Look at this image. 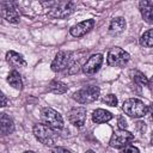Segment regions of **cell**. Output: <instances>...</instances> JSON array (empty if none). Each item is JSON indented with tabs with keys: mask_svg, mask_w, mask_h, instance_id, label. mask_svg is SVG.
<instances>
[{
	"mask_svg": "<svg viewBox=\"0 0 153 153\" xmlns=\"http://www.w3.org/2000/svg\"><path fill=\"white\" fill-rule=\"evenodd\" d=\"M103 59H104L103 57V54H93V55H91L86 60V62L84 63L82 72L85 74H87V75L96 74L99 71V68H100V66L103 63Z\"/></svg>",
	"mask_w": 153,
	"mask_h": 153,
	"instance_id": "obj_10",
	"label": "cell"
},
{
	"mask_svg": "<svg viewBox=\"0 0 153 153\" xmlns=\"http://www.w3.org/2000/svg\"><path fill=\"white\" fill-rule=\"evenodd\" d=\"M0 128H1V134L4 136L13 133V130H14V123H13L12 118L5 112H2L1 117H0Z\"/></svg>",
	"mask_w": 153,
	"mask_h": 153,
	"instance_id": "obj_16",
	"label": "cell"
},
{
	"mask_svg": "<svg viewBox=\"0 0 153 153\" xmlns=\"http://www.w3.org/2000/svg\"><path fill=\"white\" fill-rule=\"evenodd\" d=\"M85 153H94V152H93V151H91V149H90V151H86V152H85Z\"/></svg>",
	"mask_w": 153,
	"mask_h": 153,
	"instance_id": "obj_33",
	"label": "cell"
},
{
	"mask_svg": "<svg viewBox=\"0 0 153 153\" xmlns=\"http://www.w3.org/2000/svg\"><path fill=\"white\" fill-rule=\"evenodd\" d=\"M122 110L126 115L133 118H141L145 115H147L148 106L137 98H129L123 102Z\"/></svg>",
	"mask_w": 153,
	"mask_h": 153,
	"instance_id": "obj_3",
	"label": "cell"
},
{
	"mask_svg": "<svg viewBox=\"0 0 153 153\" xmlns=\"http://www.w3.org/2000/svg\"><path fill=\"white\" fill-rule=\"evenodd\" d=\"M129 60H130V55L120 47L111 48L106 55V62L111 67L122 68L129 62Z\"/></svg>",
	"mask_w": 153,
	"mask_h": 153,
	"instance_id": "obj_5",
	"label": "cell"
},
{
	"mask_svg": "<svg viewBox=\"0 0 153 153\" xmlns=\"http://www.w3.org/2000/svg\"><path fill=\"white\" fill-rule=\"evenodd\" d=\"M80 71V65L79 62H72L71 66L67 68V74L72 75V74H76Z\"/></svg>",
	"mask_w": 153,
	"mask_h": 153,
	"instance_id": "obj_23",
	"label": "cell"
},
{
	"mask_svg": "<svg viewBox=\"0 0 153 153\" xmlns=\"http://www.w3.org/2000/svg\"><path fill=\"white\" fill-rule=\"evenodd\" d=\"M48 90L54 94H63L68 91V86L59 80H53L48 85Z\"/></svg>",
	"mask_w": 153,
	"mask_h": 153,
	"instance_id": "obj_19",
	"label": "cell"
},
{
	"mask_svg": "<svg viewBox=\"0 0 153 153\" xmlns=\"http://www.w3.org/2000/svg\"><path fill=\"white\" fill-rule=\"evenodd\" d=\"M24 153H36V152H33V151H25Z\"/></svg>",
	"mask_w": 153,
	"mask_h": 153,
	"instance_id": "obj_32",
	"label": "cell"
},
{
	"mask_svg": "<svg viewBox=\"0 0 153 153\" xmlns=\"http://www.w3.org/2000/svg\"><path fill=\"white\" fill-rule=\"evenodd\" d=\"M136 128L140 130L141 134H143L145 130H146V124H145L143 122H137V123H136Z\"/></svg>",
	"mask_w": 153,
	"mask_h": 153,
	"instance_id": "obj_27",
	"label": "cell"
},
{
	"mask_svg": "<svg viewBox=\"0 0 153 153\" xmlns=\"http://www.w3.org/2000/svg\"><path fill=\"white\" fill-rule=\"evenodd\" d=\"M99 93H100L99 87L91 85V86L82 87V88L78 90L76 92H74L73 99L79 104H90V103H93L94 100L98 99Z\"/></svg>",
	"mask_w": 153,
	"mask_h": 153,
	"instance_id": "obj_6",
	"label": "cell"
},
{
	"mask_svg": "<svg viewBox=\"0 0 153 153\" xmlns=\"http://www.w3.org/2000/svg\"><path fill=\"white\" fill-rule=\"evenodd\" d=\"M133 140H134V135L130 131L118 129V130L112 133V135L110 137V141H109V145L114 148H122Z\"/></svg>",
	"mask_w": 153,
	"mask_h": 153,
	"instance_id": "obj_8",
	"label": "cell"
},
{
	"mask_svg": "<svg viewBox=\"0 0 153 153\" xmlns=\"http://www.w3.org/2000/svg\"><path fill=\"white\" fill-rule=\"evenodd\" d=\"M117 126H118L120 129H123V130H126V128L128 127L127 121H126V118L123 116H118V118H117Z\"/></svg>",
	"mask_w": 153,
	"mask_h": 153,
	"instance_id": "obj_25",
	"label": "cell"
},
{
	"mask_svg": "<svg viewBox=\"0 0 153 153\" xmlns=\"http://www.w3.org/2000/svg\"><path fill=\"white\" fill-rule=\"evenodd\" d=\"M72 55H73V53L68 51V50L59 51L55 55V57H54V60L50 65L51 71L59 73V72H62V71L67 69L72 63Z\"/></svg>",
	"mask_w": 153,
	"mask_h": 153,
	"instance_id": "obj_7",
	"label": "cell"
},
{
	"mask_svg": "<svg viewBox=\"0 0 153 153\" xmlns=\"http://www.w3.org/2000/svg\"><path fill=\"white\" fill-rule=\"evenodd\" d=\"M0 8H1V14H2V17H4L8 23H12V24L19 23V20H20L19 13H18L17 8L14 7V5H13L12 2L2 1V2L0 4Z\"/></svg>",
	"mask_w": 153,
	"mask_h": 153,
	"instance_id": "obj_11",
	"label": "cell"
},
{
	"mask_svg": "<svg viewBox=\"0 0 153 153\" xmlns=\"http://www.w3.org/2000/svg\"><path fill=\"white\" fill-rule=\"evenodd\" d=\"M6 61L13 68H23L26 66V61L24 60L23 55L14 50H8L6 53Z\"/></svg>",
	"mask_w": 153,
	"mask_h": 153,
	"instance_id": "obj_14",
	"label": "cell"
},
{
	"mask_svg": "<svg viewBox=\"0 0 153 153\" xmlns=\"http://www.w3.org/2000/svg\"><path fill=\"white\" fill-rule=\"evenodd\" d=\"M102 100H103V103H105V104L109 105V106H117V103H118L117 97H116L115 94H112V93L106 94L105 97H103Z\"/></svg>",
	"mask_w": 153,
	"mask_h": 153,
	"instance_id": "obj_22",
	"label": "cell"
},
{
	"mask_svg": "<svg viewBox=\"0 0 153 153\" xmlns=\"http://www.w3.org/2000/svg\"><path fill=\"white\" fill-rule=\"evenodd\" d=\"M41 121L43 124H45L49 128H53L55 130H60L63 128V118L53 108H43L41 110Z\"/></svg>",
	"mask_w": 153,
	"mask_h": 153,
	"instance_id": "obj_4",
	"label": "cell"
},
{
	"mask_svg": "<svg viewBox=\"0 0 153 153\" xmlns=\"http://www.w3.org/2000/svg\"><path fill=\"white\" fill-rule=\"evenodd\" d=\"M147 114L149 115V118H151V120H153V103L148 106V111H147Z\"/></svg>",
	"mask_w": 153,
	"mask_h": 153,
	"instance_id": "obj_29",
	"label": "cell"
},
{
	"mask_svg": "<svg viewBox=\"0 0 153 153\" xmlns=\"http://www.w3.org/2000/svg\"><path fill=\"white\" fill-rule=\"evenodd\" d=\"M68 121L74 127L81 128L86 122V109L84 106H75L72 108L67 114Z\"/></svg>",
	"mask_w": 153,
	"mask_h": 153,
	"instance_id": "obj_9",
	"label": "cell"
},
{
	"mask_svg": "<svg viewBox=\"0 0 153 153\" xmlns=\"http://www.w3.org/2000/svg\"><path fill=\"white\" fill-rule=\"evenodd\" d=\"M7 82H8L12 87H14L16 90H22V88H23L22 76H20L19 72L16 71V69H13V71H11V72L8 73V75H7Z\"/></svg>",
	"mask_w": 153,
	"mask_h": 153,
	"instance_id": "obj_18",
	"label": "cell"
},
{
	"mask_svg": "<svg viewBox=\"0 0 153 153\" xmlns=\"http://www.w3.org/2000/svg\"><path fill=\"white\" fill-rule=\"evenodd\" d=\"M110 120H112V114L108 110H104V109H96L93 112H92V121L94 123H105V122H109Z\"/></svg>",
	"mask_w": 153,
	"mask_h": 153,
	"instance_id": "obj_17",
	"label": "cell"
},
{
	"mask_svg": "<svg viewBox=\"0 0 153 153\" xmlns=\"http://www.w3.org/2000/svg\"><path fill=\"white\" fill-rule=\"evenodd\" d=\"M151 145L153 146V131H152V134H151Z\"/></svg>",
	"mask_w": 153,
	"mask_h": 153,
	"instance_id": "obj_31",
	"label": "cell"
},
{
	"mask_svg": "<svg viewBox=\"0 0 153 153\" xmlns=\"http://www.w3.org/2000/svg\"><path fill=\"white\" fill-rule=\"evenodd\" d=\"M93 26H94V20L93 19H86V20H82V22L73 25L69 29V33L73 37H82L87 32H90L93 29Z\"/></svg>",
	"mask_w": 153,
	"mask_h": 153,
	"instance_id": "obj_12",
	"label": "cell"
},
{
	"mask_svg": "<svg viewBox=\"0 0 153 153\" xmlns=\"http://www.w3.org/2000/svg\"><path fill=\"white\" fill-rule=\"evenodd\" d=\"M126 26H127V23H126V19L123 17H116L114 18L111 22H110V25H109V33L111 36H117L120 33H122L124 30H126Z\"/></svg>",
	"mask_w": 153,
	"mask_h": 153,
	"instance_id": "obj_15",
	"label": "cell"
},
{
	"mask_svg": "<svg viewBox=\"0 0 153 153\" xmlns=\"http://www.w3.org/2000/svg\"><path fill=\"white\" fill-rule=\"evenodd\" d=\"M6 105H7V98H6V96L4 93H1V106L4 108Z\"/></svg>",
	"mask_w": 153,
	"mask_h": 153,
	"instance_id": "obj_28",
	"label": "cell"
},
{
	"mask_svg": "<svg viewBox=\"0 0 153 153\" xmlns=\"http://www.w3.org/2000/svg\"><path fill=\"white\" fill-rule=\"evenodd\" d=\"M139 10L145 23L153 24V2L148 0H141L139 2Z\"/></svg>",
	"mask_w": 153,
	"mask_h": 153,
	"instance_id": "obj_13",
	"label": "cell"
},
{
	"mask_svg": "<svg viewBox=\"0 0 153 153\" xmlns=\"http://www.w3.org/2000/svg\"><path fill=\"white\" fill-rule=\"evenodd\" d=\"M140 44L145 48H152L153 47V29H149L141 35Z\"/></svg>",
	"mask_w": 153,
	"mask_h": 153,
	"instance_id": "obj_21",
	"label": "cell"
},
{
	"mask_svg": "<svg viewBox=\"0 0 153 153\" xmlns=\"http://www.w3.org/2000/svg\"><path fill=\"white\" fill-rule=\"evenodd\" d=\"M32 133L35 137L43 145L48 147H54L59 140V134L56 133L55 129L47 127L43 123H37L32 128Z\"/></svg>",
	"mask_w": 153,
	"mask_h": 153,
	"instance_id": "obj_1",
	"label": "cell"
},
{
	"mask_svg": "<svg viewBox=\"0 0 153 153\" xmlns=\"http://www.w3.org/2000/svg\"><path fill=\"white\" fill-rule=\"evenodd\" d=\"M130 75H131L133 81L135 84H137L139 86H148L149 80L147 79V76L142 72H140L137 69H134V71H130Z\"/></svg>",
	"mask_w": 153,
	"mask_h": 153,
	"instance_id": "obj_20",
	"label": "cell"
},
{
	"mask_svg": "<svg viewBox=\"0 0 153 153\" xmlns=\"http://www.w3.org/2000/svg\"><path fill=\"white\" fill-rule=\"evenodd\" d=\"M121 153H140V151H139V148H136L135 146L128 143V145H126L124 147H122Z\"/></svg>",
	"mask_w": 153,
	"mask_h": 153,
	"instance_id": "obj_24",
	"label": "cell"
},
{
	"mask_svg": "<svg viewBox=\"0 0 153 153\" xmlns=\"http://www.w3.org/2000/svg\"><path fill=\"white\" fill-rule=\"evenodd\" d=\"M148 86H149V87H151V88L153 90V76L151 78V80H149V84H148Z\"/></svg>",
	"mask_w": 153,
	"mask_h": 153,
	"instance_id": "obj_30",
	"label": "cell"
},
{
	"mask_svg": "<svg viewBox=\"0 0 153 153\" xmlns=\"http://www.w3.org/2000/svg\"><path fill=\"white\" fill-rule=\"evenodd\" d=\"M51 153H71V152L65 147H54L51 149Z\"/></svg>",
	"mask_w": 153,
	"mask_h": 153,
	"instance_id": "obj_26",
	"label": "cell"
},
{
	"mask_svg": "<svg viewBox=\"0 0 153 153\" xmlns=\"http://www.w3.org/2000/svg\"><path fill=\"white\" fill-rule=\"evenodd\" d=\"M48 5V17L54 19H62L72 14L75 10V2L73 1H54L44 4Z\"/></svg>",
	"mask_w": 153,
	"mask_h": 153,
	"instance_id": "obj_2",
	"label": "cell"
}]
</instances>
